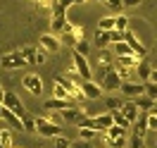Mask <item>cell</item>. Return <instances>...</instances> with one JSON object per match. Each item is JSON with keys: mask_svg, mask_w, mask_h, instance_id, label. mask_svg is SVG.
<instances>
[{"mask_svg": "<svg viewBox=\"0 0 157 148\" xmlns=\"http://www.w3.org/2000/svg\"><path fill=\"white\" fill-rule=\"evenodd\" d=\"M52 98H69V91L62 81L55 77V84H52Z\"/></svg>", "mask_w": 157, "mask_h": 148, "instance_id": "obj_21", "label": "cell"}, {"mask_svg": "<svg viewBox=\"0 0 157 148\" xmlns=\"http://www.w3.org/2000/svg\"><path fill=\"white\" fill-rule=\"evenodd\" d=\"M98 29H102V31H112V29H114V17H102V19L98 22Z\"/></svg>", "mask_w": 157, "mask_h": 148, "instance_id": "obj_34", "label": "cell"}, {"mask_svg": "<svg viewBox=\"0 0 157 148\" xmlns=\"http://www.w3.org/2000/svg\"><path fill=\"white\" fill-rule=\"evenodd\" d=\"M69 148H90L88 141H83V138H78V141H71V146Z\"/></svg>", "mask_w": 157, "mask_h": 148, "instance_id": "obj_43", "label": "cell"}, {"mask_svg": "<svg viewBox=\"0 0 157 148\" xmlns=\"http://www.w3.org/2000/svg\"><path fill=\"white\" fill-rule=\"evenodd\" d=\"M50 122H55V124H59V112H52V115H48Z\"/></svg>", "mask_w": 157, "mask_h": 148, "instance_id": "obj_46", "label": "cell"}, {"mask_svg": "<svg viewBox=\"0 0 157 148\" xmlns=\"http://www.w3.org/2000/svg\"><path fill=\"white\" fill-rule=\"evenodd\" d=\"M121 112H124V117H126L131 124H133V122L140 117V108L136 105V100H126V103L121 105Z\"/></svg>", "mask_w": 157, "mask_h": 148, "instance_id": "obj_13", "label": "cell"}, {"mask_svg": "<svg viewBox=\"0 0 157 148\" xmlns=\"http://www.w3.org/2000/svg\"><path fill=\"white\" fill-rule=\"evenodd\" d=\"M124 2V7H138L140 5V0H121Z\"/></svg>", "mask_w": 157, "mask_h": 148, "instance_id": "obj_45", "label": "cell"}, {"mask_svg": "<svg viewBox=\"0 0 157 148\" xmlns=\"http://www.w3.org/2000/svg\"><path fill=\"white\" fill-rule=\"evenodd\" d=\"M98 134L100 131H95V129H90V127H78V136L83 138V141H93Z\"/></svg>", "mask_w": 157, "mask_h": 148, "instance_id": "obj_28", "label": "cell"}, {"mask_svg": "<svg viewBox=\"0 0 157 148\" xmlns=\"http://www.w3.org/2000/svg\"><path fill=\"white\" fill-rule=\"evenodd\" d=\"M136 72H138V77H140L143 81H150V74H152V67L147 65L145 60H140V62L136 65Z\"/></svg>", "mask_w": 157, "mask_h": 148, "instance_id": "obj_22", "label": "cell"}, {"mask_svg": "<svg viewBox=\"0 0 157 148\" xmlns=\"http://www.w3.org/2000/svg\"><path fill=\"white\" fill-rule=\"evenodd\" d=\"M2 110H5V105H2V100H0V119H2Z\"/></svg>", "mask_w": 157, "mask_h": 148, "instance_id": "obj_48", "label": "cell"}, {"mask_svg": "<svg viewBox=\"0 0 157 148\" xmlns=\"http://www.w3.org/2000/svg\"><path fill=\"white\" fill-rule=\"evenodd\" d=\"M150 81H155V84H157V69H152V74H150Z\"/></svg>", "mask_w": 157, "mask_h": 148, "instance_id": "obj_47", "label": "cell"}, {"mask_svg": "<svg viewBox=\"0 0 157 148\" xmlns=\"http://www.w3.org/2000/svg\"><path fill=\"white\" fill-rule=\"evenodd\" d=\"M102 134H105V136H107L109 141H112V138H119V136H126V129H124V127H119V124H112V127H109L107 131H102Z\"/></svg>", "mask_w": 157, "mask_h": 148, "instance_id": "obj_26", "label": "cell"}, {"mask_svg": "<svg viewBox=\"0 0 157 148\" xmlns=\"http://www.w3.org/2000/svg\"><path fill=\"white\" fill-rule=\"evenodd\" d=\"M102 2H105L107 7H112V10H121V7H124V2H121V0H102Z\"/></svg>", "mask_w": 157, "mask_h": 148, "instance_id": "obj_42", "label": "cell"}, {"mask_svg": "<svg viewBox=\"0 0 157 148\" xmlns=\"http://www.w3.org/2000/svg\"><path fill=\"white\" fill-rule=\"evenodd\" d=\"M93 43H95V46H98L100 50H105V48L109 46V43H112V36H109V31L98 29V31H95V36H93Z\"/></svg>", "mask_w": 157, "mask_h": 148, "instance_id": "obj_16", "label": "cell"}, {"mask_svg": "<svg viewBox=\"0 0 157 148\" xmlns=\"http://www.w3.org/2000/svg\"><path fill=\"white\" fill-rule=\"evenodd\" d=\"M109 148H128V138L126 136H119L109 141Z\"/></svg>", "mask_w": 157, "mask_h": 148, "instance_id": "obj_37", "label": "cell"}, {"mask_svg": "<svg viewBox=\"0 0 157 148\" xmlns=\"http://www.w3.org/2000/svg\"><path fill=\"white\" fill-rule=\"evenodd\" d=\"M21 86L29 91L31 96H40V93H43V79H40L38 74H26V77L21 79Z\"/></svg>", "mask_w": 157, "mask_h": 148, "instance_id": "obj_5", "label": "cell"}, {"mask_svg": "<svg viewBox=\"0 0 157 148\" xmlns=\"http://www.w3.org/2000/svg\"><path fill=\"white\" fill-rule=\"evenodd\" d=\"M36 50H38V46H24L21 48V55L29 65H36Z\"/></svg>", "mask_w": 157, "mask_h": 148, "instance_id": "obj_25", "label": "cell"}, {"mask_svg": "<svg viewBox=\"0 0 157 148\" xmlns=\"http://www.w3.org/2000/svg\"><path fill=\"white\" fill-rule=\"evenodd\" d=\"M128 148H143V138L136 136V134H131V138H128Z\"/></svg>", "mask_w": 157, "mask_h": 148, "instance_id": "obj_41", "label": "cell"}, {"mask_svg": "<svg viewBox=\"0 0 157 148\" xmlns=\"http://www.w3.org/2000/svg\"><path fill=\"white\" fill-rule=\"evenodd\" d=\"M0 65H2V69H24L29 62L24 60L21 50H12V53H5L0 58Z\"/></svg>", "mask_w": 157, "mask_h": 148, "instance_id": "obj_2", "label": "cell"}, {"mask_svg": "<svg viewBox=\"0 0 157 148\" xmlns=\"http://www.w3.org/2000/svg\"><path fill=\"white\" fill-rule=\"evenodd\" d=\"M152 112H157V108H155V110H152Z\"/></svg>", "mask_w": 157, "mask_h": 148, "instance_id": "obj_52", "label": "cell"}, {"mask_svg": "<svg viewBox=\"0 0 157 148\" xmlns=\"http://www.w3.org/2000/svg\"><path fill=\"white\" fill-rule=\"evenodd\" d=\"M145 96H150L152 100H157V84L155 81H147L145 84Z\"/></svg>", "mask_w": 157, "mask_h": 148, "instance_id": "obj_39", "label": "cell"}, {"mask_svg": "<svg viewBox=\"0 0 157 148\" xmlns=\"http://www.w3.org/2000/svg\"><path fill=\"white\" fill-rule=\"evenodd\" d=\"M86 2H88V0H76V5H86Z\"/></svg>", "mask_w": 157, "mask_h": 148, "instance_id": "obj_49", "label": "cell"}, {"mask_svg": "<svg viewBox=\"0 0 157 148\" xmlns=\"http://www.w3.org/2000/svg\"><path fill=\"white\" fill-rule=\"evenodd\" d=\"M71 5H76V0H55L50 10H52V14H67V10Z\"/></svg>", "mask_w": 157, "mask_h": 148, "instance_id": "obj_19", "label": "cell"}, {"mask_svg": "<svg viewBox=\"0 0 157 148\" xmlns=\"http://www.w3.org/2000/svg\"><path fill=\"white\" fill-rule=\"evenodd\" d=\"M114 29H117V31H126L128 29V17H126V14L114 17Z\"/></svg>", "mask_w": 157, "mask_h": 148, "instance_id": "obj_33", "label": "cell"}, {"mask_svg": "<svg viewBox=\"0 0 157 148\" xmlns=\"http://www.w3.org/2000/svg\"><path fill=\"white\" fill-rule=\"evenodd\" d=\"M124 41H126L128 46H131V50L136 53L138 58H145V55H147V48L143 46V43H140V41H138V36H136V34H133L131 29L124 31Z\"/></svg>", "mask_w": 157, "mask_h": 148, "instance_id": "obj_7", "label": "cell"}, {"mask_svg": "<svg viewBox=\"0 0 157 148\" xmlns=\"http://www.w3.org/2000/svg\"><path fill=\"white\" fill-rule=\"evenodd\" d=\"M121 84H124V79L119 77L117 69H107V74L102 77V84H100V86L112 93V91H121Z\"/></svg>", "mask_w": 157, "mask_h": 148, "instance_id": "obj_4", "label": "cell"}, {"mask_svg": "<svg viewBox=\"0 0 157 148\" xmlns=\"http://www.w3.org/2000/svg\"><path fill=\"white\" fill-rule=\"evenodd\" d=\"M145 131H150V129H147V112L140 110V117L133 122V134L140 136V138H145Z\"/></svg>", "mask_w": 157, "mask_h": 148, "instance_id": "obj_15", "label": "cell"}, {"mask_svg": "<svg viewBox=\"0 0 157 148\" xmlns=\"http://www.w3.org/2000/svg\"><path fill=\"white\" fill-rule=\"evenodd\" d=\"M121 93L124 96H133V98L145 96V84H140V81H124L121 84Z\"/></svg>", "mask_w": 157, "mask_h": 148, "instance_id": "obj_11", "label": "cell"}, {"mask_svg": "<svg viewBox=\"0 0 157 148\" xmlns=\"http://www.w3.org/2000/svg\"><path fill=\"white\" fill-rule=\"evenodd\" d=\"M147 129L157 134V112H152V110L147 112Z\"/></svg>", "mask_w": 157, "mask_h": 148, "instance_id": "obj_38", "label": "cell"}, {"mask_svg": "<svg viewBox=\"0 0 157 148\" xmlns=\"http://www.w3.org/2000/svg\"><path fill=\"white\" fill-rule=\"evenodd\" d=\"M112 124H114V117H112V112L93 115V129H95V131H107Z\"/></svg>", "mask_w": 157, "mask_h": 148, "instance_id": "obj_10", "label": "cell"}, {"mask_svg": "<svg viewBox=\"0 0 157 148\" xmlns=\"http://www.w3.org/2000/svg\"><path fill=\"white\" fill-rule=\"evenodd\" d=\"M45 60H48V50L38 43V50H36V65H45Z\"/></svg>", "mask_w": 157, "mask_h": 148, "instance_id": "obj_36", "label": "cell"}, {"mask_svg": "<svg viewBox=\"0 0 157 148\" xmlns=\"http://www.w3.org/2000/svg\"><path fill=\"white\" fill-rule=\"evenodd\" d=\"M36 134H40L45 138H55L62 134V124H55L48 117H36Z\"/></svg>", "mask_w": 157, "mask_h": 148, "instance_id": "obj_1", "label": "cell"}, {"mask_svg": "<svg viewBox=\"0 0 157 148\" xmlns=\"http://www.w3.org/2000/svg\"><path fill=\"white\" fill-rule=\"evenodd\" d=\"M112 117H114V124H119V127H124V129L131 127V122L124 117V112H121V110H114V112H112Z\"/></svg>", "mask_w": 157, "mask_h": 148, "instance_id": "obj_30", "label": "cell"}, {"mask_svg": "<svg viewBox=\"0 0 157 148\" xmlns=\"http://www.w3.org/2000/svg\"><path fill=\"white\" fill-rule=\"evenodd\" d=\"M71 60H74V69L78 72V77H81L83 81L93 77V69H90V62H88L86 55H78L76 50H74V53H71Z\"/></svg>", "mask_w": 157, "mask_h": 148, "instance_id": "obj_3", "label": "cell"}, {"mask_svg": "<svg viewBox=\"0 0 157 148\" xmlns=\"http://www.w3.org/2000/svg\"><path fill=\"white\" fill-rule=\"evenodd\" d=\"M138 62H140V58H138V55H133V53H131V55H121V58H114V65H119V67H128V69H133Z\"/></svg>", "mask_w": 157, "mask_h": 148, "instance_id": "obj_18", "label": "cell"}, {"mask_svg": "<svg viewBox=\"0 0 157 148\" xmlns=\"http://www.w3.org/2000/svg\"><path fill=\"white\" fill-rule=\"evenodd\" d=\"M69 146H71V141H69L67 136H62V134L55 136V148H69Z\"/></svg>", "mask_w": 157, "mask_h": 148, "instance_id": "obj_40", "label": "cell"}, {"mask_svg": "<svg viewBox=\"0 0 157 148\" xmlns=\"http://www.w3.org/2000/svg\"><path fill=\"white\" fill-rule=\"evenodd\" d=\"M2 105H5V108H10L12 112H17V115H24V112H26V108H24V103H21L19 100V96H17V93H5V96H2Z\"/></svg>", "mask_w": 157, "mask_h": 148, "instance_id": "obj_6", "label": "cell"}, {"mask_svg": "<svg viewBox=\"0 0 157 148\" xmlns=\"http://www.w3.org/2000/svg\"><path fill=\"white\" fill-rule=\"evenodd\" d=\"M52 2H55V0H52Z\"/></svg>", "mask_w": 157, "mask_h": 148, "instance_id": "obj_54", "label": "cell"}, {"mask_svg": "<svg viewBox=\"0 0 157 148\" xmlns=\"http://www.w3.org/2000/svg\"><path fill=\"white\" fill-rule=\"evenodd\" d=\"M0 143L5 148H12V129H0Z\"/></svg>", "mask_w": 157, "mask_h": 148, "instance_id": "obj_31", "label": "cell"}, {"mask_svg": "<svg viewBox=\"0 0 157 148\" xmlns=\"http://www.w3.org/2000/svg\"><path fill=\"white\" fill-rule=\"evenodd\" d=\"M59 115H62V117L67 119V122H78V119L83 117V110H78V108H74V105H71V108H67V110H62V112H59Z\"/></svg>", "mask_w": 157, "mask_h": 148, "instance_id": "obj_20", "label": "cell"}, {"mask_svg": "<svg viewBox=\"0 0 157 148\" xmlns=\"http://www.w3.org/2000/svg\"><path fill=\"white\" fill-rule=\"evenodd\" d=\"M0 148H5V146H2V143H0Z\"/></svg>", "mask_w": 157, "mask_h": 148, "instance_id": "obj_51", "label": "cell"}, {"mask_svg": "<svg viewBox=\"0 0 157 148\" xmlns=\"http://www.w3.org/2000/svg\"><path fill=\"white\" fill-rule=\"evenodd\" d=\"M2 119L10 124V129H14V131H24V122H21V117L17 115V112H12L10 108L2 110Z\"/></svg>", "mask_w": 157, "mask_h": 148, "instance_id": "obj_12", "label": "cell"}, {"mask_svg": "<svg viewBox=\"0 0 157 148\" xmlns=\"http://www.w3.org/2000/svg\"><path fill=\"white\" fill-rule=\"evenodd\" d=\"M36 5H38L40 10H48V7H52V0H33Z\"/></svg>", "mask_w": 157, "mask_h": 148, "instance_id": "obj_44", "label": "cell"}, {"mask_svg": "<svg viewBox=\"0 0 157 148\" xmlns=\"http://www.w3.org/2000/svg\"><path fill=\"white\" fill-rule=\"evenodd\" d=\"M2 96H5V89H2V86H0V100H2Z\"/></svg>", "mask_w": 157, "mask_h": 148, "instance_id": "obj_50", "label": "cell"}, {"mask_svg": "<svg viewBox=\"0 0 157 148\" xmlns=\"http://www.w3.org/2000/svg\"><path fill=\"white\" fill-rule=\"evenodd\" d=\"M121 105H124V100H121V98H117V96H109V98H105V108H107V112L121 110Z\"/></svg>", "mask_w": 157, "mask_h": 148, "instance_id": "obj_27", "label": "cell"}, {"mask_svg": "<svg viewBox=\"0 0 157 148\" xmlns=\"http://www.w3.org/2000/svg\"><path fill=\"white\" fill-rule=\"evenodd\" d=\"M112 46H114V58H121V55H131V53H133L126 41H119V43H112ZM133 55H136V53H133Z\"/></svg>", "mask_w": 157, "mask_h": 148, "instance_id": "obj_23", "label": "cell"}, {"mask_svg": "<svg viewBox=\"0 0 157 148\" xmlns=\"http://www.w3.org/2000/svg\"><path fill=\"white\" fill-rule=\"evenodd\" d=\"M67 108H71V100L69 98H50L45 103L48 112H62V110H67Z\"/></svg>", "mask_w": 157, "mask_h": 148, "instance_id": "obj_14", "label": "cell"}, {"mask_svg": "<svg viewBox=\"0 0 157 148\" xmlns=\"http://www.w3.org/2000/svg\"><path fill=\"white\" fill-rule=\"evenodd\" d=\"M21 122H24V131H36V119L31 117L29 112L21 115Z\"/></svg>", "mask_w": 157, "mask_h": 148, "instance_id": "obj_32", "label": "cell"}, {"mask_svg": "<svg viewBox=\"0 0 157 148\" xmlns=\"http://www.w3.org/2000/svg\"><path fill=\"white\" fill-rule=\"evenodd\" d=\"M81 89H83V96L88 100H95L102 96V86H100L98 81H93V79H86L83 84H81Z\"/></svg>", "mask_w": 157, "mask_h": 148, "instance_id": "obj_9", "label": "cell"}, {"mask_svg": "<svg viewBox=\"0 0 157 148\" xmlns=\"http://www.w3.org/2000/svg\"><path fill=\"white\" fill-rule=\"evenodd\" d=\"M38 43H40L45 50H48V53H57V50L62 48V41H59L57 34H52V31H50V34H43Z\"/></svg>", "mask_w": 157, "mask_h": 148, "instance_id": "obj_8", "label": "cell"}, {"mask_svg": "<svg viewBox=\"0 0 157 148\" xmlns=\"http://www.w3.org/2000/svg\"><path fill=\"white\" fill-rule=\"evenodd\" d=\"M98 62H100V67H102V72H105V67H109V65L114 62V58L109 55L107 50H100V55H98Z\"/></svg>", "mask_w": 157, "mask_h": 148, "instance_id": "obj_29", "label": "cell"}, {"mask_svg": "<svg viewBox=\"0 0 157 148\" xmlns=\"http://www.w3.org/2000/svg\"><path fill=\"white\" fill-rule=\"evenodd\" d=\"M74 50H76L78 55H86V58H88V53H90V43H88V41H78L76 46H74Z\"/></svg>", "mask_w": 157, "mask_h": 148, "instance_id": "obj_35", "label": "cell"}, {"mask_svg": "<svg viewBox=\"0 0 157 148\" xmlns=\"http://www.w3.org/2000/svg\"><path fill=\"white\" fill-rule=\"evenodd\" d=\"M67 26V14H52V19H50V31L52 34H62Z\"/></svg>", "mask_w": 157, "mask_h": 148, "instance_id": "obj_17", "label": "cell"}, {"mask_svg": "<svg viewBox=\"0 0 157 148\" xmlns=\"http://www.w3.org/2000/svg\"><path fill=\"white\" fill-rule=\"evenodd\" d=\"M12 148H19V146H12Z\"/></svg>", "mask_w": 157, "mask_h": 148, "instance_id": "obj_53", "label": "cell"}, {"mask_svg": "<svg viewBox=\"0 0 157 148\" xmlns=\"http://www.w3.org/2000/svg\"><path fill=\"white\" fill-rule=\"evenodd\" d=\"M136 105L143 112H150V110H155V100L150 98V96H140V98H136Z\"/></svg>", "mask_w": 157, "mask_h": 148, "instance_id": "obj_24", "label": "cell"}]
</instances>
